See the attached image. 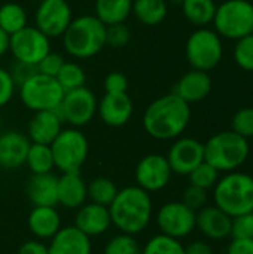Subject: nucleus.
<instances>
[{
    "mask_svg": "<svg viewBox=\"0 0 253 254\" xmlns=\"http://www.w3.org/2000/svg\"><path fill=\"white\" fill-rule=\"evenodd\" d=\"M166 158L174 174L188 176L195 167L204 162V144L192 137L177 138Z\"/></svg>",
    "mask_w": 253,
    "mask_h": 254,
    "instance_id": "15",
    "label": "nucleus"
},
{
    "mask_svg": "<svg viewBox=\"0 0 253 254\" xmlns=\"http://www.w3.org/2000/svg\"><path fill=\"white\" fill-rule=\"evenodd\" d=\"M97 104L98 103L94 92L86 86H81L64 92L58 112L64 122L73 128H81L94 119Z\"/></svg>",
    "mask_w": 253,
    "mask_h": 254,
    "instance_id": "11",
    "label": "nucleus"
},
{
    "mask_svg": "<svg viewBox=\"0 0 253 254\" xmlns=\"http://www.w3.org/2000/svg\"><path fill=\"white\" fill-rule=\"evenodd\" d=\"M9 39H10V36L0 28V57L9 51Z\"/></svg>",
    "mask_w": 253,
    "mask_h": 254,
    "instance_id": "48",
    "label": "nucleus"
},
{
    "mask_svg": "<svg viewBox=\"0 0 253 254\" xmlns=\"http://www.w3.org/2000/svg\"><path fill=\"white\" fill-rule=\"evenodd\" d=\"M133 9V0H95L94 15L104 24L125 22Z\"/></svg>",
    "mask_w": 253,
    "mask_h": 254,
    "instance_id": "26",
    "label": "nucleus"
},
{
    "mask_svg": "<svg viewBox=\"0 0 253 254\" xmlns=\"http://www.w3.org/2000/svg\"><path fill=\"white\" fill-rule=\"evenodd\" d=\"M171 1H173V3H177V4H182L183 0H171Z\"/></svg>",
    "mask_w": 253,
    "mask_h": 254,
    "instance_id": "49",
    "label": "nucleus"
},
{
    "mask_svg": "<svg viewBox=\"0 0 253 254\" xmlns=\"http://www.w3.org/2000/svg\"><path fill=\"white\" fill-rule=\"evenodd\" d=\"M171 168L166 156L158 153H151L143 156L136 167V183L146 192L163 190L171 179Z\"/></svg>",
    "mask_w": 253,
    "mask_h": 254,
    "instance_id": "14",
    "label": "nucleus"
},
{
    "mask_svg": "<svg viewBox=\"0 0 253 254\" xmlns=\"http://www.w3.org/2000/svg\"><path fill=\"white\" fill-rule=\"evenodd\" d=\"M116 193H118L116 185L110 179H106V177H97L86 185L88 199L98 205L109 207L112 201L115 199Z\"/></svg>",
    "mask_w": 253,
    "mask_h": 254,
    "instance_id": "31",
    "label": "nucleus"
},
{
    "mask_svg": "<svg viewBox=\"0 0 253 254\" xmlns=\"http://www.w3.org/2000/svg\"><path fill=\"white\" fill-rule=\"evenodd\" d=\"M27 167L33 174H45V173H52L54 165V158L51 152V146L48 144H39V143H31L27 159H25Z\"/></svg>",
    "mask_w": 253,
    "mask_h": 254,
    "instance_id": "30",
    "label": "nucleus"
},
{
    "mask_svg": "<svg viewBox=\"0 0 253 254\" xmlns=\"http://www.w3.org/2000/svg\"><path fill=\"white\" fill-rule=\"evenodd\" d=\"M180 6L185 18L192 25L201 28L213 22L216 12L215 0H183Z\"/></svg>",
    "mask_w": 253,
    "mask_h": 254,
    "instance_id": "28",
    "label": "nucleus"
},
{
    "mask_svg": "<svg viewBox=\"0 0 253 254\" xmlns=\"http://www.w3.org/2000/svg\"><path fill=\"white\" fill-rule=\"evenodd\" d=\"M25 192L33 207H55L58 204V177L52 173L31 174Z\"/></svg>",
    "mask_w": 253,
    "mask_h": 254,
    "instance_id": "22",
    "label": "nucleus"
},
{
    "mask_svg": "<svg viewBox=\"0 0 253 254\" xmlns=\"http://www.w3.org/2000/svg\"><path fill=\"white\" fill-rule=\"evenodd\" d=\"M139 254H142V252H140V253H139Z\"/></svg>",
    "mask_w": 253,
    "mask_h": 254,
    "instance_id": "51",
    "label": "nucleus"
},
{
    "mask_svg": "<svg viewBox=\"0 0 253 254\" xmlns=\"http://www.w3.org/2000/svg\"><path fill=\"white\" fill-rule=\"evenodd\" d=\"M185 54L194 70L209 71L222 60L224 48L221 36L210 28L201 27L188 37Z\"/></svg>",
    "mask_w": 253,
    "mask_h": 254,
    "instance_id": "9",
    "label": "nucleus"
},
{
    "mask_svg": "<svg viewBox=\"0 0 253 254\" xmlns=\"http://www.w3.org/2000/svg\"><path fill=\"white\" fill-rule=\"evenodd\" d=\"M18 88L22 104L33 112L55 110L60 107L64 97V89L57 79L40 73H34Z\"/></svg>",
    "mask_w": 253,
    "mask_h": 254,
    "instance_id": "8",
    "label": "nucleus"
},
{
    "mask_svg": "<svg viewBox=\"0 0 253 254\" xmlns=\"http://www.w3.org/2000/svg\"><path fill=\"white\" fill-rule=\"evenodd\" d=\"M64 63H66V60H64V57L61 54L51 51L36 65L37 67V73L45 74V76H49V77H55Z\"/></svg>",
    "mask_w": 253,
    "mask_h": 254,
    "instance_id": "40",
    "label": "nucleus"
},
{
    "mask_svg": "<svg viewBox=\"0 0 253 254\" xmlns=\"http://www.w3.org/2000/svg\"><path fill=\"white\" fill-rule=\"evenodd\" d=\"M31 141L21 131L9 129L0 132V167L15 170L25 164Z\"/></svg>",
    "mask_w": 253,
    "mask_h": 254,
    "instance_id": "18",
    "label": "nucleus"
},
{
    "mask_svg": "<svg viewBox=\"0 0 253 254\" xmlns=\"http://www.w3.org/2000/svg\"><path fill=\"white\" fill-rule=\"evenodd\" d=\"M55 79L66 92V91H72V89L85 86L86 74H85L84 68L78 63L66 61L63 64V67L60 68L58 74L55 76Z\"/></svg>",
    "mask_w": 253,
    "mask_h": 254,
    "instance_id": "32",
    "label": "nucleus"
},
{
    "mask_svg": "<svg viewBox=\"0 0 253 254\" xmlns=\"http://www.w3.org/2000/svg\"><path fill=\"white\" fill-rule=\"evenodd\" d=\"M189 183L192 186H197V188H201L204 190H210L215 188V185L218 183L219 180V171L212 167L209 162H201L198 167H195L189 174Z\"/></svg>",
    "mask_w": 253,
    "mask_h": 254,
    "instance_id": "34",
    "label": "nucleus"
},
{
    "mask_svg": "<svg viewBox=\"0 0 253 254\" xmlns=\"http://www.w3.org/2000/svg\"><path fill=\"white\" fill-rule=\"evenodd\" d=\"M9 73H10L15 85L19 86L24 80H27L30 76L37 73V67L36 65H30V64H24V63H19V61H15V64L12 65Z\"/></svg>",
    "mask_w": 253,
    "mask_h": 254,
    "instance_id": "44",
    "label": "nucleus"
},
{
    "mask_svg": "<svg viewBox=\"0 0 253 254\" xmlns=\"http://www.w3.org/2000/svg\"><path fill=\"white\" fill-rule=\"evenodd\" d=\"M233 217L216 205H206L197 211L195 228L209 240L221 241L231 235Z\"/></svg>",
    "mask_w": 253,
    "mask_h": 254,
    "instance_id": "19",
    "label": "nucleus"
},
{
    "mask_svg": "<svg viewBox=\"0 0 253 254\" xmlns=\"http://www.w3.org/2000/svg\"><path fill=\"white\" fill-rule=\"evenodd\" d=\"M134 106L127 92L124 94H107L97 104V113L103 124L107 127L119 128L124 127L133 116Z\"/></svg>",
    "mask_w": 253,
    "mask_h": 254,
    "instance_id": "16",
    "label": "nucleus"
},
{
    "mask_svg": "<svg viewBox=\"0 0 253 254\" xmlns=\"http://www.w3.org/2000/svg\"><path fill=\"white\" fill-rule=\"evenodd\" d=\"M142 254H185V246L180 240L158 234L145 244Z\"/></svg>",
    "mask_w": 253,
    "mask_h": 254,
    "instance_id": "33",
    "label": "nucleus"
},
{
    "mask_svg": "<svg viewBox=\"0 0 253 254\" xmlns=\"http://www.w3.org/2000/svg\"><path fill=\"white\" fill-rule=\"evenodd\" d=\"M189 121V104L171 92L148 106L143 115V128L152 138L174 140L182 135Z\"/></svg>",
    "mask_w": 253,
    "mask_h": 254,
    "instance_id": "1",
    "label": "nucleus"
},
{
    "mask_svg": "<svg viewBox=\"0 0 253 254\" xmlns=\"http://www.w3.org/2000/svg\"><path fill=\"white\" fill-rule=\"evenodd\" d=\"M207 199H209L207 190L197 188V186H192V185H189L186 188V190L183 192V196H182V202L186 207H189L191 210H194L195 213L207 205Z\"/></svg>",
    "mask_w": 253,
    "mask_h": 254,
    "instance_id": "41",
    "label": "nucleus"
},
{
    "mask_svg": "<svg viewBox=\"0 0 253 254\" xmlns=\"http://www.w3.org/2000/svg\"><path fill=\"white\" fill-rule=\"evenodd\" d=\"M197 213L182 201L164 204L157 213V225L161 234L176 240L188 237L195 229Z\"/></svg>",
    "mask_w": 253,
    "mask_h": 254,
    "instance_id": "12",
    "label": "nucleus"
},
{
    "mask_svg": "<svg viewBox=\"0 0 253 254\" xmlns=\"http://www.w3.org/2000/svg\"><path fill=\"white\" fill-rule=\"evenodd\" d=\"M227 254H253V240H233Z\"/></svg>",
    "mask_w": 253,
    "mask_h": 254,
    "instance_id": "46",
    "label": "nucleus"
},
{
    "mask_svg": "<svg viewBox=\"0 0 253 254\" xmlns=\"http://www.w3.org/2000/svg\"><path fill=\"white\" fill-rule=\"evenodd\" d=\"M103 86L107 94H124L128 89V79L121 71H112L104 77Z\"/></svg>",
    "mask_w": 253,
    "mask_h": 254,
    "instance_id": "42",
    "label": "nucleus"
},
{
    "mask_svg": "<svg viewBox=\"0 0 253 254\" xmlns=\"http://www.w3.org/2000/svg\"><path fill=\"white\" fill-rule=\"evenodd\" d=\"M131 40V31L125 22L106 25V46L124 48Z\"/></svg>",
    "mask_w": 253,
    "mask_h": 254,
    "instance_id": "38",
    "label": "nucleus"
},
{
    "mask_svg": "<svg viewBox=\"0 0 253 254\" xmlns=\"http://www.w3.org/2000/svg\"><path fill=\"white\" fill-rule=\"evenodd\" d=\"M234 60L246 71H253V33L237 40L234 46Z\"/></svg>",
    "mask_w": 253,
    "mask_h": 254,
    "instance_id": "36",
    "label": "nucleus"
},
{
    "mask_svg": "<svg viewBox=\"0 0 253 254\" xmlns=\"http://www.w3.org/2000/svg\"><path fill=\"white\" fill-rule=\"evenodd\" d=\"M15 88H16V85H15L9 70L0 67V107L6 106L12 100Z\"/></svg>",
    "mask_w": 253,
    "mask_h": 254,
    "instance_id": "43",
    "label": "nucleus"
},
{
    "mask_svg": "<svg viewBox=\"0 0 253 254\" xmlns=\"http://www.w3.org/2000/svg\"><path fill=\"white\" fill-rule=\"evenodd\" d=\"M18 254H49L48 246L40 240H30L19 246Z\"/></svg>",
    "mask_w": 253,
    "mask_h": 254,
    "instance_id": "45",
    "label": "nucleus"
},
{
    "mask_svg": "<svg viewBox=\"0 0 253 254\" xmlns=\"http://www.w3.org/2000/svg\"><path fill=\"white\" fill-rule=\"evenodd\" d=\"M86 199V183L79 173H63L58 177V204L61 207L79 208Z\"/></svg>",
    "mask_w": 253,
    "mask_h": 254,
    "instance_id": "24",
    "label": "nucleus"
},
{
    "mask_svg": "<svg viewBox=\"0 0 253 254\" xmlns=\"http://www.w3.org/2000/svg\"><path fill=\"white\" fill-rule=\"evenodd\" d=\"M112 225L122 234L137 235L143 232L152 220V199L149 192L136 186L118 190L109 205Z\"/></svg>",
    "mask_w": 253,
    "mask_h": 254,
    "instance_id": "2",
    "label": "nucleus"
},
{
    "mask_svg": "<svg viewBox=\"0 0 253 254\" xmlns=\"http://www.w3.org/2000/svg\"><path fill=\"white\" fill-rule=\"evenodd\" d=\"M27 226L36 240H51L61 229V216L55 207H34L28 214Z\"/></svg>",
    "mask_w": 253,
    "mask_h": 254,
    "instance_id": "25",
    "label": "nucleus"
},
{
    "mask_svg": "<svg viewBox=\"0 0 253 254\" xmlns=\"http://www.w3.org/2000/svg\"><path fill=\"white\" fill-rule=\"evenodd\" d=\"M61 37L70 57L91 58L106 46V25L95 15H81L72 19Z\"/></svg>",
    "mask_w": 253,
    "mask_h": 254,
    "instance_id": "3",
    "label": "nucleus"
},
{
    "mask_svg": "<svg viewBox=\"0 0 253 254\" xmlns=\"http://www.w3.org/2000/svg\"><path fill=\"white\" fill-rule=\"evenodd\" d=\"M72 19V9L66 0H42L34 13V27L46 37L54 39L63 36Z\"/></svg>",
    "mask_w": 253,
    "mask_h": 254,
    "instance_id": "13",
    "label": "nucleus"
},
{
    "mask_svg": "<svg viewBox=\"0 0 253 254\" xmlns=\"http://www.w3.org/2000/svg\"><path fill=\"white\" fill-rule=\"evenodd\" d=\"M213 201L218 208L236 217L253 210V176L231 171L219 177L213 188Z\"/></svg>",
    "mask_w": 253,
    "mask_h": 254,
    "instance_id": "5",
    "label": "nucleus"
},
{
    "mask_svg": "<svg viewBox=\"0 0 253 254\" xmlns=\"http://www.w3.org/2000/svg\"><path fill=\"white\" fill-rule=\"evenodd\" d=\"M230 237L233 240H253V210L233 217Z\"/></svg>",
    "mask_w": 253,
    "mask_h": 254,
    "instance_id": "37",
    "label": "nucleus"
},
{
    "mask_svg": "<svg viewBox=\"0 0 253 254\" xmlns=\"http://www.w3.org/2000/svg\"><path fill=\"white\" fill-rule=\"evenodd\" d=\"M212 91V77L207 71L191 70L185 73L174 85L173 94L186 101L188 104L204 100Z\"/></svg>",
    "mask_w": 253,
    "mask_h": 254,
    "instance_id": "23",
    "label": "nucleus"
},
{
    "mask_svg": "<svg viewBox=\"0 0 253 254\" xmlns=\"http://www.w3.org/2000/svg\"><path fill=\"white\" fill-rule=\"evenodd\" d=\"M9 51L15 61L37 65L39 61L51 52V39L46 37L39 28L27 25L10 36Z\"/></svg>",
    "mask_w": 253,
    "mask_h": 254,
    "instance_id": "10",
    "label": "nucleus"
},
{
    "mask_svg": "<svg viewBox=\"0 0 253 254\" xmlns=\"http://www.w3.org/2000/svg\"><path fill=\"white\" fill-rule=\"evenodd\" d=\"M49 254H91V238L81 232L75 225L61 226V229L49 240Z\"/></svg>",
    "mask_w": 253,
    "mask_h": 254,
    "instance_id": "21",
    "label": "nucleus"
},
{
    "mask_svg": "<svg viewBox=\"0 0 253 254\" xmlns=\"http://www.w3.org/2000/svg\"><path fill=\"white\" fill-rule=\"evenodd\" d=\"M27 27V12L25 9L13 1L0 6V28L9 36Z\"/></svg>",
    "mask_w": 253,
    "mask_h": 254,
    "instance_id": "29",
    "label": "nucleus"
},
{
    "mask_svg": "<svg viewBox=\"0 0 253 254\" xmlns=\"http://www.w3.org/2000/svg\"><path fill=\"white\" fill-rule=\"evenodd\" d=\"M249 153L251 146L248 138L233 129L218 132L204 143V161L219 173L237 171L248 161Z\"/></svg>",
    "mask_w": 253,
    "mask_h": 254,
    "instance_id": "4",
    "label": "nucleus"
},
{
    "mask_svg": "<svg viewBox=\"0 0 253 254\" xmlns=\"http://www.w3.org/2000/svg\"><path fill=\"white\" fill-rule=\"evenodd\" d=\"M75 226L89 238L103 235L112 226L109 207L98 205L94 202L84 204L76 211Z\"/></svg>",
    "mask_w": 253,
    "mask_h": 254,
    "instance_id": "20",
    "label": "nucleus"
},
{
    "mask_svg": "<svg viewBox=\"0 0 253 254\" xmlns=\"http://www.w3.org/2000/svg\"><path fill=\"white\" fill-rule=\"evenodd\" d=\"M0 128H1V119H0Z\"/></svg>",
    "mask_w": 253,
    "mask_h": 254,
    "instance_id": "50",
    "label": "nucleus"
},
{
    "mask_svg": "<svg viewBox=\"0 0 253 254\" xmlns=\"http://www.w3.org/2000/svg\"><path fill=\"white\" fill-rule=\"evenodd\" d=\"M54 165L61 173H79L86 162L89 144L79 128L61 129L57 138L49 144Z\"/></svg>",
    "mask_w": 253,
    "mask_h": 254,
    "instance_id": "6",
    "label": "nucleus"
},
{
    "mask_svg": "<svg viewBox=\"0 0 253 254\" xmlns=\"http://www.w3.org/2000/svg\"><path fill=\"white\" fill-rule=\"evenodd\" d=\"M215 30L221 37L239 40L253 33V4L248 0H225L216 6Z\"/></svg>",
    "mask_w": 253,
    "mask_h": 254,
    "instance_id": "7",
    "label": "nucleus"
},
{
    "mask_svg": "<svg viewBox=\"0 0 253 254\" xmlns=\"http://www.w3.org/2000/svg\"><path fill=\"white\" fill-rule=\"evenodd\" d=\"M140 252L142 250L134 235L122 232L112 237L104 247V254H139Z\"/></svg>",
    "mask_w": 253,
    "mask_h": 254,
    "instance_id": "35",
    "label": "nucleus"
},
{
    "mask_svg": "<svg viewBox=\"0 0 253 254\" xmlns=\"http://www.w3.org/2000/svg\"><path fill=\"white\" fill-rule=\"evenodd\" d=\"M63 122L64 121H63L58 109L34 112L33 118L28 122L27 137L31 143L49 146L57 138V135L61 132Z\"/></svg>",
    "mask_w": 253,
    "mask_h": 254,
    "instance_id": "17",
    "label": "nucleus"
},
{
    "mask_svg": "<svg viewBox=\"0 0 253 254\" xmlns=\"http://www.w3.org/2000/svg\"><path fill=\"white\" fill-rule=\"evenodd\" d=\"M167 0H133L131 12L145 25L161 24L167 16Z\"/></svg>",
    "mask_w": 253,
    "mask_h": 254,
    "instance_id": "27",
    "label": "nucleus"
},
{
    "mask_svg": "<svg viewBox=\"0 0 253 254\" xmlns=\"http://www.w3.org/2000/svg\"><path fill=\"white\" fill-rule=\"evenodd\" d=\"M185 254H213V249L206 241H194L185 247Z\"/></svg>",
    "mask_w": 253,
    "mask_h": 254,
    "instance_id": "47",
    "label": "nucleus"
},
{
    "mask_svg": "<svg viewBox=\"0 0 253 254\" xmlns=\"http://www.w3.org/2000/svg\"><path fill=\"white\" fill-rule=\"evenodd\" d=\"M233 131L245 138L253 137V107H245L233 116Z\"/></svg>",
    "mask_w": 253,
    "mask_h": 254,
    "instance_id": "39",
    "label": "nucleus"
}]
</instances>
